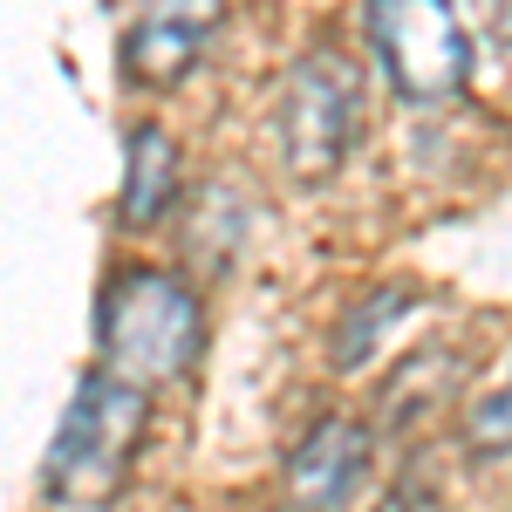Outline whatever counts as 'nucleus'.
Segmentation results:
<instances>
[{
	"instance_id": "f257e3e1",
	"label": "nucleus",
	"mask_w": 512,
	"mask_h": 512,
	"mask_svg": "<svg viewBox=\"0 0 512 512\" xmlns=\"http://www.w3.org/2000/svg\"><path fill=\"white\" fill-rule=\"evenodd\" d=\"M205 335L198 315V294L185 280L158 274V267H130L103 287L96 301V355H103V376H117L130 390H158L171 376H185Z\"/></svg>"
},
{
	"instance_id": "f03ea898",
	"label": "nucleus",
	"mask_w": 512,
	"mask_h": 512,
	"mask_svg": "<svg viewBox=\"0 0 512 512\" xmlns=\"http://www.w3.org/2000/svg\"><path fill=\"white\" fill-rule=\"evenodd\" d=\"M144 424H151V396L96 369L62 410V431L41 458V492L55 506H110L137 465Z\"/></svg>"
},
{
	"instance_id": "7ed1b4c3",
	"label": "nucleus",
	"mask_w": 512,
	"mask_h": 512,
	"mask_svg": "<svg viewBox=\"0 0 512 512\" xmlns=\"http://www.w3.org/2000/svg\"><path fill=\"white\" fill-rule=\"evenodd\" d=\"M369 48L403 103H444L472 76V41L451 0H369Z\"/></svg>"
},
{
	"instance_id": "20e7f679",
	"label": "nucleus",
	"mask_w": 512,
	"mask_h": 512,
	"mask_svg": "<svg viewBox=\"0 0 512 512\" xmlns=\"http://www.w3.org/2000/svg\"><path fill=\"white\" fill-rule=\"evenodd\" d=\"M355 123H362V82L355 69L335 55V48H315L287 69V89H280V158L294 178H328L335 164L349 158Z\"/></svg>"
},
{
	"instance_id": "39448f33",
	"label": "nucleus",
	"mask_w": 512,
	"mask_h": 512,
	"mask_svg": "<svg viewBox=\"0 0 512 512\" xmlns=\"http://www.w3.org/2000/svg\"><path fill=\"white\" fill-rule=\"evenodd\" d=\"M226 0H151L137 28L123 35V76L144 89H171L198 69V48L212 41Z\"/></svg>"
},
{
	"instance_id": "423d86ee",
	"label": "nucleus",
	"mask_w": 512,
	"mask_h": 512,
	"mask_svg": "<svg viewBox=\"0 0 512 512\" xmlns=\"http://www.w3.org/2000/svg\"><path fill=\"white\" fill-rule=\"evenodd\" d=\"M369 472V424L355 417H321L301 437V451L287 458V492L301 512H335L355 499V485Z\"/></svg>"
},
{
	"instance_id": "0eeeda50",
	"label": "nucleus",
	"mask_w": 512,
	"mask_h": 512,
	"mask_svg": "<svg viewBox=\"0 0 512 512\" xmlns=\"http://www.w3.org/2000/svg\"><path fill=\"white\" fill-rule=\"evenodd\" d=\"M178 192V144L158 123L130 130V164H123V226H158Z\"/></svg>"
},
{
	"instance_id": "6e6552de",
	"label": "nucleus",
	"mask_w": 512,
	"mask_h": 512,
	"mask_svg": "<svg viewBox=\"0 0 512 512\" xmlns=\"http://www.w3.org/2000/svg\"><path fill=\"white\" fill-rule=\"evenodd\" d=\"M410 301H417L410 287H383V294H369L362 308H349V321H342V335H335V362H342V369H355V362L369 355V342H376V335H383V328H390V321L403 315Z\"/></svg>"
},
{
	"instance_id": "1a4fd4ad",
	"label": "nucleus",
	"mask_w": 512,
	"mask_h": 512,
	"mask_svg": "<svg viewBox=\"0 0 512 512\" xmlns=\"http://www.w3.org/2000/svg\"><path fill=\"white\" fill-rule=\"evenodd\" d=\"M506 410H512V396L506 390H492L485 403L472 410V458H506Z\"/></svg>"
},
{
	"instance_id": "9d476101",
	"label": "nucleus",
	"mask_w": 512,
	"mask_h": 512,
	"mask_svg": "<svg viewBox=\"0 0 512 512\" xmlns=\"http://www.w3.org/2000/svg\"><path fill=\"white\" fill-rule=\"evenodd\" d=\"M294 512H301V506H294Z\"/></svg>"
}]
</instances>
